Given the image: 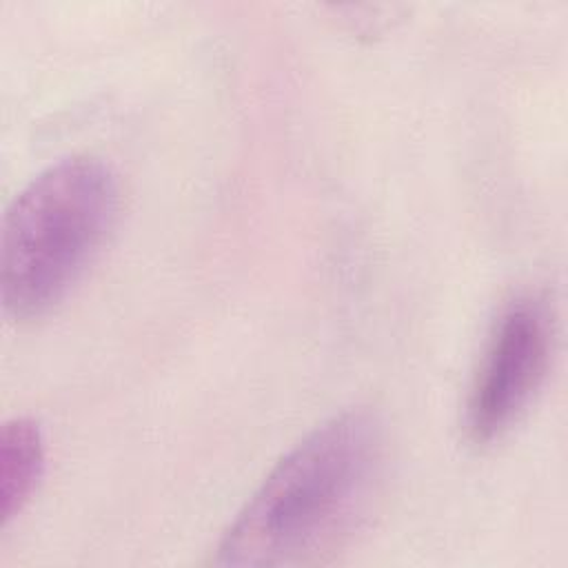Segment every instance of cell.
<instances>
[{
	"label": "cell",
	"instance_id": "cell-1",
	"mask_svg": "<svg viewBox=\"0 0 568 568\" xmlns=\"http://www.w3.org/2000/svg\"><path fill=\"white\" fill-rule=\"evenodd\" d=\"M388 435L371 408H348L308 433L264 477L217 544L215 566L297 568L344 552L377 515Z\"/></svg>",
	"mask_w": 568,
	"mask_h": 568
},
{
	"label": "cell",
	"instance_id": "cell-2",
	"mask_svg": "<svg viewBox=\"0 0 568 568\" xmlns=\"http://www.w3.org/2000/svg\"><path fill=\"white\" fill-rule=\"evenodd\" d=\"M118 209L115 173L100 158L69 155L40 171L2 220L4 313L24 322L53 311L100 255Z\"/></svg>",
	"mask_w": 568,
	"mask_h": 568
},
{
	"label": "cell",
	"instance_id": "cell-3",
	"mask_svg": "<svg viewBox=\"0 0 568 568\" xmlns=\"http://www.w3.org/2000/svg\"><path fill=\"white\" fill-rule=\"evenodd\" d=\"M552 353V315L537 295H519L501 311L466 402L473 444L499 439L544 384Z\"/></svg>",
	"mask_w": 568,
	"mask_h": 568
},
{
	"label": "cell",
	"instance_id": "cell-4",
	"mask_svg": "<svg viewBox=\"0 0 568 568\" xmlns=\"http://www.w3.org/2000/svg\"><path fill=\"white\" fill-rule=\"evenodd\" d=\"M44 470V439L29 417L9 419L0 433V526L27 506Z\"/></svg>",
	"mask_w": 568,
	"mask_h": 568
}]
</instances>
